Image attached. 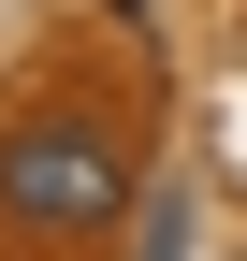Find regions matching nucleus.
<instances>
[{
    "instance_id": "f257e3e1",
    "label": "nucleus",
    "mask_w": 247,
    "mask_h": 261,
    "mask_svg": "<svg viewBox=\"0 0 247 261\" xmlns=\"http://www.w3.org/2000/svg\"><path fill=\"white\" fill-rule=\"evenodd\" d=\"M0 218L29 247H87L131 218V145L102 116H15L0 130Z\"/></svg>"
},
{
    "instance_id": "f03ea898",
    "label": "nucleus",
    "mask_w": 247,
    "mask_h": 261,
    "mask_svg": "<svg viewBox=\"0 0 247 261\" xmlns=\"http://www.w3.org/2000/svg\"><path fill=\"white\" fill-rule=\"evenodd\" d=\"M145 261H189V189H145Z\"/></svg>"
}]
</instances>
